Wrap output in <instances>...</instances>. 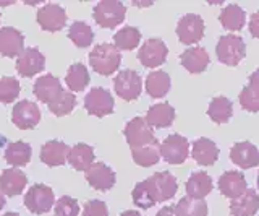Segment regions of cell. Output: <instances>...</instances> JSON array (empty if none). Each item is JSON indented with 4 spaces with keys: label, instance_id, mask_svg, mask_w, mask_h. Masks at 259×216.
Returning a JSON list of instances; mask_svg holds the SVG:
<instances>
[{
    "label": "cell",
    "instance_id": "836d02e7",
    "mask_svg": "<svg viewBox=\"0 0 259 216\" xmlns=\"http://www.w3.org/2000/svg\"><path fill=\"white\" fill-rule=\"evenodd\" d=\"M175 216H207V203L204 198L183 197L175 206Z\"/></svg>",
    "mask_w": 259,
    "mask_h": 216
},
{
    "label": "cell",
    "instance_id": "ee69618b",
    "mask_svg": "<svg viewBox=\"0 0 259 216\" xmlns=\"http://www.w3.org/2000/svg\"><path fill=\"white\" fill-rule=\"evenodd\" d=\"M120 216H143L140 211H136V210H128V211H123Z\"/></svg>",
    "mask_w": 259,
    "mask_h": 216
},
{
    "label": "cell",
    "instance_id": "7bdbcfd3",
    "mask_svg": "<svg viewBox=\"0 0 259 216\" xmlns=\"http://www.w3.org/2000/svg\"><path fill=\"white\" fill-rule=\"evenodd\" d=\"M156 216H175V210H174V206H164L157 211Z\"/></svg>",
    "mask_w": 259,
    "mask_h": 216
},
{
    "label": "cell",
    "instance_id": "74e56055",
    "mask_svg": "<svg viewBox=\"0 0 259 216\" xmlns=\"http://www.w3.org/2000/svg\"><path fill=\"white\" fill-rule=\"evenodd\" d=\"M75 106H76L75 94L62 90V93L57 96L55 101H52L51 104H49V109H51V113L55 114L57 117H63V116L70 114L71 111L75 109Z\"/></svg>",
    "mask_w": 259,
    "mask_h": 216
},
{
    "label": "cell",
    "instance_id": "3957f363",
    "mask_svg": "<svg viewBox=\"0 0 259 216\" xmlns=\"http://www.w3.org/2000/svg\"><path fill=\"white\" fill-rule=\"evenodd\" d=\"M217 59L229 67H235L243 60L246 55V44L240 36L227 34L219 39L215 46Z\"/></svg>",
    "mask_w": 259,
    "mask_h": 216
},
{
    "label": "cell",
    "instance_id": "83f0119b",
    "mask_svg": "<svg viewBox=\"0 0 259 216\" xmlns=\"http://www.w3.org/2000/svg\"><path fill=\"white\" fill-rule=\"evenodd\" d=\"M67 161L75 167L76 171H86L93 166L94 161V148L86 145V143H78L70 148Z\"/></svg>",
    "mask_w": 259,
    "mask_h": 216
},
{
    "label": "cell",
    "instance_id": "7a4b0ae2",
    "mask_svg": "<svg viewBox=\"0 0 259 216\" xmlns=\"http://www.w3.org/2000/svg\"><path fill=\"white\" fill-rule=\"evenodd\" d=\"M121 62V52L113 44L104 43L94 46V49L89 52V65L99 75H112L115 74Z\"/></svg>",
    "mask_w": 259,
    "mask_h": 216
},
{
    "label": "cell",
    "instance_id": "9a60e30c",
    "mask_svg": "<svg viewBox=\"0 0 259 216\" xmlns=\"http://www.w3.org/2000/svg\"><path fill=\"white\" fill-rule=\"evenodd\" d=\"M84 172H86V181L89 182V186L96 190L107 192L115 186V179H117L115 172L104 163H94Z\"/></svg>",
    "mask_w": 259,
    "mask_h": 216
},
{
    "label": "cell",
    "instance_id": "ba28073f",
    "mask_svg": "<svg viewBox=\"0 0 259 216\" xmlns=\"http://www.w3.org/2000/svg\"><path fill=\"white\" fill-rule=\"evenodd\" d=\"M123 132H125L126 143H128L132 150L141 148V147L148 145V143L156 140L152 129L149 127V124L146 122V119H143V117H135V119H132V121H130L125 125V130Z\"/></svg>",
    "mask_w": 259,
    "mask_h": 216
},
{
    "label": "cell",
    "instance_id": "9c48e42d",
    "mask_svg": "<svg viewBox=\"0 0 259 216\" xmlns=\"http://www.w3.org/2000/svg\"><path fill=\"white\" fill-rule=\"evenodd\" d=\"M177 36L183 44H196L204 36V21L199 15H185L177 25Z\"/></svg>",
    "mask_w": 259,
    "mask_h": 216
},
{
    "label": "cell",
    "instance_id": "d590c367",
    "mask_svg": "<svg viewBox=\"0 0 259 216\" xmlns=\"http://www.w3.org/2000/svg\"><path fill=\"white\" fill-rule=\"evenodd\" d=\"M70 91H83L89 83V71L83 63H73L65 77Z\"/></svg>",
    "mask_w": 259,
    "mask_h": 216
},
{
    "label": "cell",
    "instance_id": "f1b7e54d",
    "mask_svg": "<svg viewBox=\"0 0 259 216\" xmlns=\"http://www.w3.org/2000/svg\"><path fill=\"white\" fill-rule=\"evenodd\" d=\"M170 90V77L164 70H156L146 77V91L151 98H164Z\"/></svg>",
    "mask_w": 259,
    "mask_h": 216
},
{
    "label": "cell",
    "instance_id": "7402d4cb",
    "mask_svg": "<svg viewBox=\"0 0 259 216\" xmlns=\"http://www.w3.org/2000/svg\"><path fill=\"white\" fill-rule=\"evenodd\" d=\"M182 65L190 71V74H201L204 71L209 65V54L204 47H190L180 55Z\"/></svg>",
    "mask_w": 259,
    "mask_h": 216
},
{
    "label": "cell",
    "instance_id": "2e32d148",
    "mask_svg": "<svg viewBox=\"0 0 259 216\" xmlns=\"http://www.w3.org/2000/svg\"><path fill=\"white\" fill-rule=\"evenodd\" d=\"M230 159L241 169H251L259 164V150L249 141L235 143L230 150Z\"/></svg>",
    "mask_w": 259,
    "mask_h": 216
},
{
    "label": "cell",
    "instance_id": "d6a6232c",
    "mask_svg": "<svg viewBox=\"0 0 259 216\" xmlns=\"http://www.w3.org/2000/svg\"><path fill=\"white\" fill-rule=\"evenodd\" d=\"M221 20L222 26L229 31H240L243 26H245V21H246V15L243 12L241 7L235 5V4H230L227 5L225 9L221 12Z\"/></svg>",
    "mask_w": 259,
    "mask_h": 216
},
{
    "label": "cell",
    "instance_id": "60d3db41",
    "mask_svg": "<svg viewBox=\"0 0 259 216\" xmlns=\"http://www.w3.org/2000/svg\"><path fill=\"white\" fill-rule=\"evenodd\" d=\"M83 216H109L107 205L102 200H89L83 208Z\"/></svg>",
    "mask_w": 259,
    "mask_h": 216
},
{
    "label": "cell",
    "instance_id": "1f68e13d",
    "mask_svg": "<svg viewBox=\"0 0 259 216\" xmlns=\"http://www.w3.org/2000/svg\"><path fill=\"white\" fill-rule=\"evenodd\" d=\"M209 117L212 119V122L215 124H227L230 121V117L233 114V106L232 101L225 96H217L209 104L207 109Z\"/></svg>",
    "mask_w": 259,
    "mask_h": 216
},
{
    "label": "cell",
    "instance_id": "e0dca14e",
    "mask_svg": "<svg viewBox=\"0 0 259 216\" xmlns=\"http://www.w3.org/2000/svg\"><path fill=\"white\" fill-rule=\"evenodd\" d=\"M24 51V36L21 31L5 26L0 29V54L4 57H18Z\"/></svg>",
    "mask_w": 259,
    "mask_h": 216
},
{
    "label": "cell",
    "instance_id": "f35d334b",
    "mask_svg": "<svg viewBox=\"0 0 259 216\" xmlns=\"http://www.w3.org/2000/svg\"><path fill=\"white\" fill-rule=\"evenodd\" d=\"M20 82L16 78L12 77H4L0 80V102L8 104V102H13L20 94Z\"/></svg>",
    "mask_w": 259,
    "mask_h": 216
},
{
    "label": "cell",
    "instance_id": "7dc6e473",
    "mask_svg": "<svg viewBox=\"0 0 259 216\" xmlns=\"http://www.w3.org/2000/svg\"><path fill=\"white\" fill-rule=\"evenodd\" d=\"M257 189H259V174H257Z\"/></svg>",
    "mask_w": 259,
    "mask_h": 216
},
{
    "label": "cell",
    "instance_id": "d6986e66",
    "mask_svg": "<svg viewBox=\"0 0 259 216\" xmlns=\"http://www.w3.org/2000/svg\"><path fill=\"white\" fill-rule=\"evenodd\" d=\"M68 153H70V148L67 143L52 140V141L44 143L42 148H40V161L51 167L63 166L67 163Z\"/></svg>",
    "mask_w": 259,
    "mask_h": 216
},
{
    "label": "cell",
    "instance_id": "e575fe53",
    "mask_svg": "<svg viewBox=\"0 0 259 216\" xmlns=\"http://www.w3.org/2000/svg\"><path fill=\"white\" fill-rule=\"evenodd\" d=\"M141 41V33L140 29H136L133 26H126L117 31L115 36H113V46L117 47L118 51H132L140 44Z\"/></svg>",
    "mask_w": 259,
    "mask_h": 216
},
{
    "label": "cell",
    "instance_id": "6da1fadb",
    "mask_svg": "<svg viewBox=\"0 0 259 216\" xmlns=\"http://www.w3.org/2000/svg\"><path fill=\"white\" fill-rule=\"evenodd\" d=\"M178 190V182L174 174L167 171L152 174L149 179L136 184L133 189V203L138 208H151L156 203L167 202Z\"/></svg>",
    "mask_w": 259,
    "mask_h": 216
},
{
    "label": "cell",
    "instance_id": "484cf974",
    "mask_svg": "<svg viewBox=\"0 0 259 216\" xmlns=\"http://www.w3.org/2000/svg\"><path fill=\"white\" fill-rule=\"evenodd\" d=\"M240 104L248 113L259 111V68L249 75V83L241 90Z\"/></svg>",
    "mask_w": 259,
    "mask_h": 216
},
{
    "label": "cell",
    "instance_id": "8fae6325",
    "mask_svg": "<svg viewBox=\"0 0 259 216\" xmlns=\"http://www.w3.org/2000/svg\"><path fill=\"white\" fill-rule=\"evenodd\" d=\"M40 121V111L37 104L31 102L28 99H23L15 104L12 111V122L18 127L20 130L34 129Z\"/></svg>",
    "mask_w": 259,
    "mask_h": 216
},
{
    "label": "cell",
    "instance_id": "4fadbf2b",
    "mask_svg": "<svg viewBox=\"0 0 259 216\" xmlns=\"http://www.w3.org/2000/svg\"><path fill=\"white\" fill-rule=\"evenodd\" d=\"M46 67V57L37 47L24 49L16 60V70L21 77H34Z\"/></svg>",
    "mask_w": 259,
    "mask_h": 216
},
{
    "label": "cell",
    "instance_id": "ffe728a7",
    "mask_svg": "<svg viewBox=\"0 0 259 216\" xmlns=\"http://www.w3.org/2000/svg\"><path fill=\"white\" fill-rule=\"evenodd\" d=\"M28 184L26 174L20 169H5L0 174V190L4 195L15 197L20 195Z\"/></svg>",
    "mask_w": 259,
    "mask_h": 216
},
{
    "label": "cell",
    "instance_id": "8992f818",
    "mask_svg": "<svg viewBox=\"0 0 259 216\" xmlns=\"http://www.w3.org/2000/svg\"><path fill=\"white\" fill-rule=\"evenodd\" d=\"M113 88L118 98L123 101H135L140 98L141 90H143V82L141 77L135 70H121L120 74L113 78Z\"/></svg>",
    "mask_w": 259,
    "mask_h": 216
},
{
    "label": "cell",
    "instance_id": "d4e9b609",
    "mask_svg": "<svg viewBox=\"0 0 259 216\" xmlns=\"http://www.w3.org/2000/svg\"><path fill=\"white\" fill-rule=\"evenodd\" d=\"M257 210H259V195L253 189H248L245 194L232 200L230 203L232 216H254Z\"/></svg>",
    "mask_w": 259,
    "mask_h": 216
},
{
    "label": "cell",
    "instance_id": "ab89813d",
    "mask_svg": "<svg viewBox=\"0 0 259 216\" xmlns=\"http://www.w3.org/2000/svg\"><path fill=\"white\" fill-rule=\"evenodd\" d=\"M79 214V205L75 198L71 197H62L55 203V216H78Z\"/></svg>",
    "mask_w": 259,
    "mask_h": 216
},
{
    "label": "cell",
    "instance_id": "b9f144b4",
    "mask_svg": "<svg viewBox=\"0 0 259 216\" xmlns=\"http://www.w3.org/2000/svg\"><path fill=\"white\" fill-rule=\"evenodd\" d=\"M249 33H251V36L259 39V10L254 12L249 18Z\"/></svg>",
    "mask_w": 259,
    "mask_h": 216
},
{
    "label": "cell",
    "instance_id": "5bb4252c",
    "mask_svg": "<svg viewBox=\"0 0 259 216\" xmlns=\"http://www.w3.org/2000/svg\"><path fill=\"white\" fill-rule=\"evenodd\" d=\"M37 23L44 31H60L67 23V13L57 4H47L37 12Z\"/></svg>",
    "mask_w": 259,
    "mask_h": 216
},
{
    "label": "cell",
    "instance_id": "bcb514c9",
    "mask_svg": "<svg viewBox=\"0 0 259 216\" xmlns=\"http://www.w3.org/2000/svg\"><path fill=\"white\" fill-rule=\"evenodd\" d=\"M4 216H20L18 213H13V211H10V213H5Z\"/></svg>",
    "mask_w": 259,
    "mask_h": 216
},
{
    "label": "cell",
    "instance_id": "8d00e7d4",
    "mask_svg": "<svg viewBox=\"0 0 259 216\" xmlns=\"http://www.w3.org/2000/svg\"><path fill=\"white\" fill-rule=\"evenodd\" d=\"M68 38L78 47H88L93 44L94 33L91 26L84 21H75L68 29Z\"/></svg>",
    "mask_w": 259,
    "mask_h": 216
},
{
    "label": "cell",
    "instance_id": "5b68a950",
    "mask_svg": "<svg viewBox=\"0 0 259 216\" xmlns=\"http://www.w3.org/2000/svg\"><path fill=\"white\" fill-rule=\"evenodd\" d=\"M54 203H55L54 190L49 186H44V184H36V186L29 187L26 195H24V205L34 214L49 213Z\"/></svg>",
    "mask_w": 259,
    "mask_h": 216
},
{
    "label": "cell",
    "instance_id": "44dd1931",
    "mask_svg": "<svg viewBox=\"0 0 259 216\" xmlns=\"http://www.w3.org/2000/svg\"><path fill=\"white\" fill-rule=\"evenodd\" d=\"M175 121V109L170 106L168 102H159L149 107L148 114H146V122L149 127H156V129H165L170 127Z\"/></svg>",
    "mask_w": 259,
    "mask_h": 216
},
{
    "label": "cell",
    "instance_id": "7c38bea8",
    "mask_svg": "<svg viewBox=\"0 0 259 216\" xmlns=\"http://www.w3.org/2000/svg\"><path fill=\"white\" fill-rule=\"evenodd\" d=\"M167 54H168V49L165 43L159 38H151L141 46L140 52H138V59H140V62L144 67L154 68L165 62Z\"/></svg>",
    "mask_w": 259,
    "mask_h": 216
},
{
    "label": "cell",
    "instance_id": "f6af8a7d",
    "mask_svg": "<svg viewBox=\"0 0 259 216\" xmlns=\"http://www.w3.org/2000/svg\"><path fill=\"white\" fill-rule=\"evenodd\" d=\"M5 206V195L2 194V190H0V210Z\"/></svg>",
    "mask_w": 259,
    "mask_h": 216
},
{
    "label": "cell",
    "instance_id": "277c9868",
    "mask_svg": "<svg viewBox=\"0 0 259 216\" xmlns=\"http://www.w3.org/2000/svg\"><path fill=\"white\" fill-rule=\"evenodd\" d=\"M126 7L117 0H102L94 7V21L102 28H115L123 23Z\"/></svg>",
    "mask_w": 259,
    "mask_h": 216
},
{
    "label": "cell",
    "instance_id": "30bf717a",
    "mask_svg": "<svg viewBox=\"0 0 259 216\" xmlns=\"http://www.w3.org/2000/svg\"><path fill=\"white\" fill-rule=\"evenodd\" d=\"M84 109L91 116L104 117L113 113V98L105 88H93L84 98Z\"/></svg>",
    "mask_w": 259,
    "mask_h": 216
},
{
    "label": "cell",
    "instance_id": "ac0fdd59",
    "mask_svg": "<svg viewBox=\"0 0 259 216\" xmlns=\"http://www.w3.org/2000/svg\"><path fill=\"white\" fill-rule=\"evenodd\" d=\"M219 190L230 200L238 198L240 195H243L248 190V184H246L245 175L238 171L224 172L221 175V179H219Z\"/></svg>",
    "mask_w": 259,
    "mask_h": 216
},
{
    "label": "cell",
    "instance_id": "f546056e",
    "mask_svg": "<svg viewBox=\"0 0 259 216\" xmlns=\"http://www.w3.org/2000/svg\"><path fill=\"white\" fill-rule=\"evenodd\" d=\"M132 156L133 161L141 167H151L154 164H157L160 159V145L157 138L141 148L132 150Z\"/></svg>",
    "mask_w": 259,
    "mask_h": 216
},
{
    "label": "cell",
    "instance_id": "4dcf8cb0",
    "mask_svg": "<svg viewBox=\"0 0 259 216\" xmlns=\"http://www.w3.org/2000/svg\"><path fill=\"white\" fill-rule=\"evenodd\" d=\"M32 150L24 141H13L5 150V161L10 166H26L31 161Z\"/></svg>",
    "mask_w": 259,
    "mask_h": 216
},
{
    "label": "cell",
    "instance_id": "cb8c5ba5",
    "mask_svg": "<svg viewBox=\"0 0 259 216\" xmlns=\"http://www.w3.org/2000/svg\"><path fill=\"white\" fill-rule=\"evenodd\" d=\"M191 156L199 166H212L219 158V148L212 140L202 137L193 143Z\"/></svg>",
    "mask_w": 259,
    "mask_h": 216
},
{
    "label": "cell",
    "instance_id": "603a6c76",
    "mask_svg": "<svg viewBox=\"0 0 259 216\" xmlns=\"http://www.w3.org/2000/svg\"><path fill=\"white\" fill-rule=\"evenodd\" d=\"M60 93H62V85L59 82V78H55L54 75L47 74V75H42L40 78L36 80L34 94L39 101L51 104L52 101H55V98Z\"/></svg>",
    "mask_w": 259,
    "mask_h": 216
},
{
    "label": "cell",
    "instance_id": "52a82bcc",
    "mask_svg": "<svg viewBox=\"0 0 259 216\" xmlns=\"http://www.w3.org/2000/svg\"><path fill=\"white\" fill-rule=\"evenodd\" d=\"M190 155V143L178 133L168 135L160 143V156L168 164H183Z\"/></svg>",
    "mask_w": 259,
    "mask_h": 216
},
{
    "label": "cell",
    "instance_id": "4316f807",
    "mask_svg": "<svg viewBox=\"0 0 259 216\" xmlns=\"http://www.w3.org/2000/svg\"><path fill=\"white\" fill-rule=\"evenodd\" d=\"M212 179L204 171L193 172L186 182V194L191 198H204L212 192Z\"/></svg>",
    "mask_w": 259,
    "mask_h": 216
}]
</instances>
